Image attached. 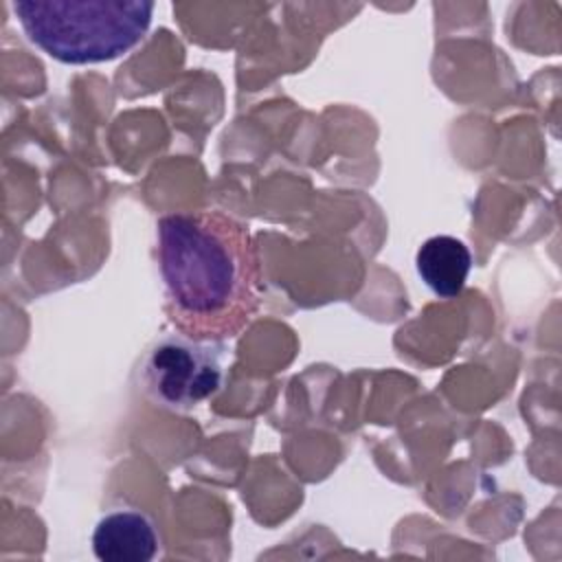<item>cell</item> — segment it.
Listing matches in <instances>:
<instances>
[{"mask_svg": "<svg viewBox=\"0 0 562 562\" xmlns=\"http://www.w3.org/2000/svg\"><path fill=\"white\" fill-rule=\"evenodd\" d=\"M158 547L156 522L136 507L108 512L92 531V551L101 562H149Z\"/></svg>", "mask_w": 562, "mask_h": 562, "instance_id": "4", "label": "cell"}, {"mask_svg": "<svg viewBox=\"0 0 562 562\" xmlns=\"http://www.w3.org/2000/svg\"><path fill=\"white\" fill-rule=\"evenodd\" d=\"M415 268L426 288L439 299H454L468 281L472 255L461 239L452 235H432L419 246Z\"/></svg>", "mask_w": 562, "mask_h": 562, "instance_id": "5", "label": "cell"}, {"mask_svg": "<svg viewBox=\"0 0 562 562\" xmlns=\"http://www.w3.org/2000/svg\"><path fill=\"white\" fill-rule=\"evenodd\" d=\"M26 37L61 64H101L132 50L151 24L145 0H20L11 4Z\"/></svg>", "mask_w": 562, "mask_h": 562, "instance_id": "2", "label": "cell"}, {"mask_svg": "<svg viewBox=\"0 0 562 562\" xmlns=\"http://www.w3.org/2000/svg\"><path fill=\"white\" fill-rule=\"evenodd\" d=\"M165 312L200 342L239 336L259 307V263L250 231L222 211H180L158 220Z\"/></svg>", "mask_w": 562, "mask_h": 562, "instance_id": "1", "label": "cell"}, {"mask_svg": "<svg viewBox=\"0 0 562 562\" xmlns=\"http://www.w3.org/2000/svg\"><path fill=\"white\" fill-rule=\"evenodd\" d=\"M215 345L182 334L160 336L140 360L143 393L171 413L195 408L215 395L224 380Z\"/></svg>", "mask_w": 562, "mask_h": 562, "instance_id": "3", "label": "cell"}]
</instances>
